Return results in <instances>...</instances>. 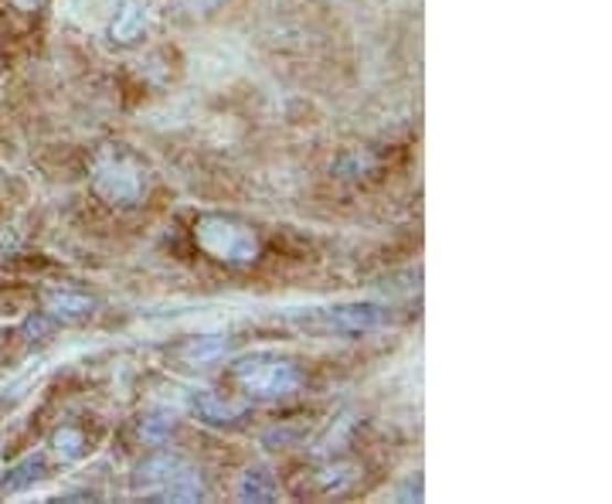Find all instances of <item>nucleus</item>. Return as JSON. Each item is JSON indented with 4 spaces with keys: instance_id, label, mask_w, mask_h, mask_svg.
Listing matches in <instances>:
<instances>
[{
    "instance_id": "obj_1",
    "label": "nucleus",
    "mask_w": 612,
    "mask_h": 504,
    "mask_svg": "<svg viewBox=\"0 0 612 504\" xmlns=\"http://www.w3.org/2000/svg\"><path fill=\"white\" fill-rule=\"evenodd\" d=\"M194 243L204 256L225 266H253L262 253L256 232L228 215H201L194 222Z\"/></svg>"
},
{
    "instance_id": "obj_7",
    "label": "nucleus",
    "mask_w": 612,
    "mask_h": 504,
    "mask_svg": "<svg viewBox=\"0 0 612 504\" xmlns=\"http://www.w3.org/2000/svg\"><path fill=\"white\" fill-rule=\"evenodd\" d=\"M116 4L119 0H58V18L68 21L72 28L96 31L112 18Z\"/></svg>"
},
{
    "instance_id": "obj_11",
    "label": "nucleus",
    "mask_w": 612,
    "mask_h": 504,
    "mask_svg": "<svg viewBox=\"0 0 612 504\" xmlns=\"http://www.w3.org/2000/svg\"><path fill=\"white\" fill-rule=\"evenodd\" d=\"M45 307H49V314L58 318V321H82V318L93 314L96 303H93L89 297H82V293L62 290V293H52Z\"/></svg>"
},
{
    "instance_id": "obj_2",
    "label": "nucleus",
    "mask_w": 612,
    "mask_h": 504,
    "mask_svg": "<svg viewBox=\"0 0 612 504\" xmlns=\"http://www.w3.org/2000/svg\"><path fill=\"white\" fill-rule=\"evenodd\" d=\"M93 187L112 208H137L147 199V171L133 153L106 147L93 164Z\"/></svg>"
},
{
    "instance_id": "obj_5",
    "label": "nucleus",
    "mask_w": 612,
    "mask_h": 504,
    "mask_svg": "<svg viewBox=\"0 0 612 504\" xmlns=\"http://www.w3.org/2000/svg\"><path fill=\"white\" fill-rule=\"evenodd\" d=\"M323 324L334 331H375L385 324V310L378 303H341V307H326L323 310Z\"/></svg>"
},
{
    "instance_id": "obj_14",
    "label": "nucleus",
    "mask_w": 612,
    "mask_h": 504,
    "mask_svg": "<svg viewBox=\"0 0 612 504\" xmlns=\"http://www.w3.org/2000/svg\"><path fill=\"white\" fill-rule=\"evenodd\" d=\"M171 430H174V416H168V412H157V416L143 419V426H140V433L147 440H163Z\"/></svg>"
},
{
    "instance_id": "obj_4",
    "label": "nucleus",
    "mask_w": 612,
    "mask_h": 504,
    "mask_svg": "<svg viewBox=\"0 0 612 504\" xmlns=\"http://www.w3.org/2000/svg\"><path fill=\"white\" fill-rule=\"evenodd\" d=\"M235 382L238 389L256 399V403H276L286 399L300 389V368L290 358H279V355H249V358H238L235 362Z\"/></svg>"
},
{
    "instance_id": "obj_3",
    "label": "nucleus",
    "mask_w": 612,
    "mask_h": 504,
    "mask_svg": "<svg viewBox=\"0 0 612 504\" xmlns=\"http://www.w3.org/2000/svg\"><path fill=\"white\" fill-rule=\"evenodd\" d=\"M133 491L153 501H197L204 497L201 474L178 453H157L133 474Z\"/></svg>"
},
{
    "instance_id": "obj_8",
    "label": "nucleus",
    "mask_w": 612,
    "mask_h": 504,
    "mask_svg": "<svg viewBox=\"0 0 612 504\" xmlns=\"http://www.w3.org/2000/svg\"><path fill=\"white\" fill-rule=\"evenodd\" d=\"M191 409L201 422H208V426H232L245 416L241 403H228L212 389H194L191 393Z\"/></svg>"
},
{
    "instance_id": "obj_16",
    "label": "nucleus",
    "mask_w": 612,
    "mask_h": 504,
    "mask_svg": "<svg viewBox=\"0 0 612 504\" xmlns=\"http://www.w3.org/2000/svg\"><path fill=\"white\" fill-rule=\"evenodd\" d=\"M14 4H18L21 11H31V8H37V4H41V0H14Z\"/></svg>"
},
{
    "instance_id": "obj_15",
    "label": "nucleus",
    "mask_w": 612,
    "mask_h": 504,
    "mask_svg": "<svg viewBox=\"0 0 612 504\" xmlns=\"http://www.w3.org/2000/svg\"><path fill=\"white\" fill-rule=\"evenodd\" d=\"M222 4H225V0H181V8H184L191 18H208V14H215Z\"/></svg>"
},
{
    "instance_id": "obj_10",
    "label": "nucleus",
    "mask_w": 612,
    "mask_h": 504,
    "mask_svg": "<svg viewBox=\"0 0 612 504\" xmlns=\"http://www.w3.org/2000/svg\"><path fill=\"white\" fill-rule=\"evenodd\" d=\"M276 494H279V484H276V478L266 468H249L241 474V481H238V497L241 501L266 504V501H276Z\"/></svg>"
},
{
    "instance_id": "obj_6",
    "label": "nucleus",
    "mask_w": 612,
    "mask_h": 504,
    "mask_svg": "<svg viewBox=\"0 0 612 504\" xmlns=\"http://www.w3.org/2000/svg\"><path fill=\"white\" fill-rule=\"evenodd\" d=\"M150 21V8H147V0H119L112 18H109V34H112V42L116 45H130L137 42V37L143 34Z\"/></svg>"
},
{
    "instance_id": "obj_12",
    "label": "nucleus",
    "mask_w": 612,
    "mask_h": 504,
    "mask_svg": "<svg viewBox=\"0 0 612 504\" xmlns=\"http://www.w3.org/2000/svg\"><path fill=\"white\" fill-rule=\"evenodd\" d=\"M52 447L62 463H72L86 453V437H82L75 426H62V430H55V437H52Z\"/></svg>"
},
{
    "instance_id": "obj_9",
    "label": "nucleus",
    "mask_w": 612,
    "mask_h": 504,
    "mask_svg": "<svg viewBox=\"0 0 612 504\" xmlns=\"http://www.w3.org/2000/svg\"><path fill=\"white\" fill-rule=\"evenodd\" d=\"M41 478H45V457L41 453H31L24 460H18L14 468L0 478V494H18V491H28L34 487Z\"/></svg>"
},
{
    "instance_id": "obj_13",
    "label": "nucleus",
    "mask_w": 612,
    "mask_h": 504,
    "mask_svg": "<svg viewBox=\"0 0 612 504\" xmlns=\"http://www.w3.org/2000/svg\"><path fill=\"white\" fill-rule=\"evenodd\" d=\"M225 352V341H218V337H204V341H194L191 347H187V362H194V365H208L212 358H218Z\"/></svg>"
}]
</instances>
